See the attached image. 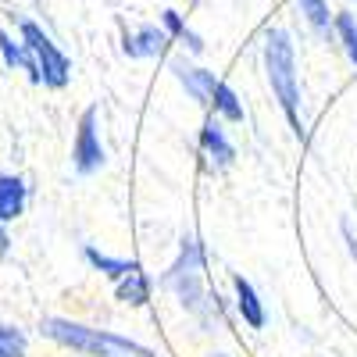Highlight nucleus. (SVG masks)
Masks as SVG:
<instances>
[{"label": "nucleus", "instance_id": "nucleus-1", "mask_svg": "<svg viewBox=\"0 0 357 357\" xmlns=\"http://www.w3.org/2000/svg\"><path fill=\"white\" fill-rule=\"evenodd\" d=\"M40 329L47 340L72 347L79 354H89V357H154L146 347H139L132 340H122L104 329H89V325H79V321H65V318H43Z\"/></svg>", "mask_w": 357, "mask_h": 357}, {"label": "nucleus", "instance_id": "nucleus-2", "mask_svg": "<svg viewBox=\"0 0 357 357\" xmlns=\"http://www.w3.org/2000/svg\"><path fill=\"white\" fill-rule=\"evenodd\" d=\"M264 68H268V82H272L275 97L289 118V129L301 136V114H296V104H301V89H296V61H293V43L282 29H268L264 33Z\"/></svg>", "mask_w": 357, "mask_h": 357}, {"label": "nucleus", "instance_id": "nucleus-3", "mask_svg": "<svg viewBox=\"0 0 357 357\" xmlns=\"http://www.w3.org/2000/svg\"><path fill=\"white\" fill-rule=\"evenodd\" d=\"M18 33H22L25 50L33 54V61H36V68H40V75H43V86L65 89L68 79H72V61H68V54L57 47L36 22H29V18L18 25Z\"/></svg>", "mask_w": 357, "mask_h": 357}, {"label": "nucleus", "instance_id": "nucleus-4", "mask_svg": "<svg viewBox=\"0 0 357 357\" xmlns=\"http://www.w3.org/2000/svg\"><path fill=\"white\" fill-rule=\"evenodd\" d=\"M200 272H204V250H200L197 240H186L178 261L165 272V286H172L186 307H200V296H204L200 293Z\"/></svg>", "mask_w": 357, "mask_h": 357}, {"label": "nucleus", "instance_id": "nucleus-5", "mask_svg": "<svg viewBox=\"0 0 357 357\" xmlns=\"http://www.w3.org/2000/svg\"><path fill=\"white\" fill-rule=\"evenodd\" d=\"M72 165L79 175H93L104 168V143L97 132V107H86L75 129V146H72Z\"/></svg>", "mask_w": 357, "mask_h": 357}, {"label": "nucleus", "instance_id": "nucleus-6", "mask_svg": "<svg viewBox=\"0 0 357 357\" xmlns=\"http://www.w3.org/2000/svg\"><path fill=\"white\" fill-rule=\"evenodd\" d=\"M172 72H175V79L183 82L200 104H215V93H218V86H222V79H215V72L193 68V65H186V61H172Z\"/></svg>", "mask_w": 357, "mask_h": 357}, {"label": "nucleus", "instance_id": "nucleus-7", "mask_svg": "<svg viewBox=\"0 0 357 357\" xmlns=\"http://www.w3.org/2000/svg\"><path fill=\"white\" fill-rule=\"evenodd\" d=\"M168 47V29H158V25H143L139 33H126V40H122V50L129 54V57H154V54H161Z\"/></svg>", "mask_w": 357, "mask_h": 357}, {"label": "nucleus", "instance_id": "nucleus-8", "mask_svg": "<svg viewBox=\"0 0 357 357\" xmlns=\"http://www.w3.org/2000/svg\"><path fill=\"white\" fill-rule=\"evenodd\" d=\"M25 183L18 175H4L0 172V222H15L22 211H25Z\"/></svg>", "mask_w": 357, "mask_h": 357}, {"label": "nucleus", "instance_id": "nucleus-9", "mask_svg": "<svg viewBox=\"0 0 357 357\" xmlns=\"http://www.w3.org/2000/svg\"><path fill=\"white\" fill-rule=\"evenodd\" d=\"M200 146H204V154L211 158L218 168H225V165H232V158H236V151H232V143L225 139V129H222V122H207L204 129H200Z\"/></svg>", "mask_w": 357, "mask_h": 357}, {"label": "nucleus", "instance_id": "nucleus-10", "mask_svg": "<svg viewBox=\"0 0 357 357\" xmlns=\"http://www.w3.org/2000/svg\"><path fill=\"white\" fill-rule=\"evenodd\" d=\"M232 286H236V307H240L243 321L250 325V329H264V321H268V318H264V307H261V301H257L254 286H250L243 275H236Z\"/></svg>", "mask_w": 357, "mask_h": 357}, {"label": "nucleus", "instance_id": "nucleus-11", "mask_svg": "<svg viewBox=\"0 0 357 357\" xmlns=\"http://www.w3.org/2000/svg\"><path fill=\"white\" fill-rule=\"evenodd\" d=\"M86 261L97 268V272H104L107 279H114V282H122L129 272H136V261H118V257H107V254H100L97 247H86Z\"/></svg>", "mask_w": 357, "mask_h": 357}, {"label": "nucleus", "instance_id": "nucleus-12", "mask_svg": "<svg viewBox=\"0 0 357 357\" xmlns=\"http://www.w3.org/2000/svg\"><path fill=\"white\" fill-rule=\"evenodd\" d=\"M118 301H126L132 307H143L146 301H151V286H146L143 268H136V272H129L122 282H118Z\"/></svg>", "mask_w": 357, "mask_h": 357}, {"label": "nucleus", "instance_id": "nucleus-13", "mask_svg": "<svg viewBox=\"0 0 357 357\" xmlns=\"http://www.w3.org/2000/svg\"><path fill=\"white\" fill-rule=\"evenodd\" d=\"M222 118H229V122H243V104H240V97L232 93V89L222 82L218 86V93H215V104H211Z\"/></svg>", "mask_w": 357, "mask_h": 357}, {"label": "nucleus", "instance_id": "nucleus-14", "mask_svg": "<svg viewBox=\"0 0 357 357\" xmlns=\"http://www.w3.org/2000/svg\"><path fill=\"white\" fill-rule=\"evenodd\" d=\"M25 350H29L25 336L15 329V325L0 321V357H25Z\"/></svg>", "mask_w": 357, "mask_h": 357}, {"label": "nucleus", "instance_id": "nucleus-15", "mask_svg": "<svg viewBox=\"0 0 357 357\" xmlns=\"http://www.w3.org/2000/svg\"><path fill=\"white\" fill-rule=\"evenodd\" d=\"M336 33H340V40H343V47H347V54H350V61L357 65V18L354 15H336Z\"/></svg>", "mask_w": 357, "mask_h": 357}, {"label": "nucleus", "instance_id": "nucleus-16", "mask_svg": "<svg viewBox=\"0 0 357 357\" xmlns=\"http://www.w3.org/2000/svg\"><path fill=\"white\" fill-rule=\"evenodd\" d=\"M161 22H165V29H168V36L186 40V43H190V50H204L200 36H193V33H190V29H186V22L178 18V11H165V15H161Z\"/></svg>", "mask_w": 357, "mask_h": 357}, {"label": "nucleus", "instance_id": "nucleus-17", "mask_svg": "<svg viewBox=\"0 0 357 357\" xmlns=\"http://www.w3.org/2000/svg\"><path fill=\"white\" fill-rule=\"evenodd\" d=\"M296 4H301V15H307V22L318 33H329V8H325V0H296Z\"/></svg>", "mask_w": 357, "mask_h": 357}, {"label": "nucleus", "instance_id": "nucleus-18", "mask_svg": "<svg viewBox=\"0 0 357 357\" xmlns=\"http://www.w3.org/2000/svg\"><path fill=\"white\" fill-rule=\"evenodd\" d=\"M8 250H11V236H8L4 222H0V257H8Z\"/></svg>", "mask_w": 357, "mask_h": 357}, {"label": "nucleus", "instance_id": "nucleus-19", "mask_svg": "<svg viewBox=\"0 0 357 357\" xmlns=\"http://www.w3.org/2000/svg\"><path fill=\"white\" fill-rule=\"evenodd\" d=\"M218 357H222V354H218Z\"/></svg>", "mask_w": 357, "mask_h": 357}]
</instances>
